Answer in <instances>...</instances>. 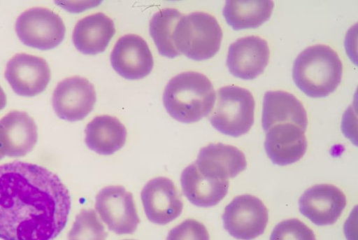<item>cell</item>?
<instances>
[{"label":"cell","mask_w":358,"mask_h":240,"mask_svg":"<svg viewBox=\"0 0 358 240\" xmlns=\"http://www.w3.org/2000/svg\"><path fill=\"white\" fill-rule=\"evenodd\" d=\"M222 38V28L213 16L194 13L184 15L179 22L174 31L173 42L180 55L201 62L217 54Z\"/></svg>","instance_id":"cell-4"},{"label":"cell","mask_w":358,"mask_h":240,"mask_svg":"<svg viewBox=\"0 0 358 240\" xmlns=\"http://www.w3.org/2000/svg\"><path fill=\"white\" fill-rule=\"evenodd\" d=\"M97 100L94 86L86 78L74 76L57 85L53 95V107L62 120H84L94 110Z\"/></svg>","instance_id":"cell-9"},{"label":"cell","mask_w":358,"mask_h":240,"mask_svg":"<svg viewBox=\"0 0 358 240\" xmlns=\"http://www.w3.org/2000/svg\"><path fill=\"white\" fill-rule=\"evenodd\" d=\"M270 57L266 41L257 36L241 38L229 48L227 65L231 75L252 80L265 71Z\"/></svg>","instance_id":"cell-14"},{"label":"cell","mask_w":358,"mask_h":240,"mask_svg":"<svg viewBox=\"0 0 358 240\" xmlns=\"http://www.w3.org/2000/svg\"><path fill=\"white\" fill-rule=\"evenodd\" d=\"M181 185L184 195L192 204L208 208L218 204L226 197L229 182L205 177L192 164L182 171Z\"/></svg>","instance_id":"cell-20"},{"label":"cell","mask_w":358,"mask_h":240,"mask_svg":"<svg viewBox=\"0 0 358 240\" xmlns=\"http://www.w3.org/2000/svg\"><path fill=\"white\" fill-rule=\"evenodd\" d=\"M115 34L113 21L103 13H97L78 23L73 41L79 52L86 55H97L106 50Z\"/></svg>","instance_id":"cell-19"},{"label":"cell","mask_w":358,"mask_h":240,"mask_svg":"<svg viewBox=\"0 0 358 240\" xmlns=\"http://www.w3.org/2000/svg\"><path fill=\"white\" fill-rule=\"evenodd\" d=\"M88 148L102 155H111L125 145L127 130L121 121L108 115L95 118L86 129Z\"/></svg>","instance_id":"cell-21"},{"label":"cell","mask_w":358,"mask_h":240,"mask_svg":"<svg viewBox=\"0 0 358 240\" xmlns=\"http://www.w3.org/2000/svg\"><path fill=\"white\" fill-rule=\"evenodd\" d=\"M166 240H210V235L202 223L187 219L169 232Z\"/></svg>","instance_id":"cell-26"},{"label":"cell","mask_w":358,"mask_h":240,"mask_svg":"<svg viewBox=\"0 0 358 240\" xmlns=\"http://www.w3.org/2000/svg\"><path fill=\"white\" fill-rule=\"evenodd\" d=\"M280 124H293L306 132L307 113L301 102L293 94L282 91L267 92L263 104V129L266 133Z\"/></svg>","instance_id":"cell-18"},{"label":"cell","mask_w":358,"mask_h":240,"mask_svg":"<svg viewBox=\"0 0 358 240\" xmlns=\"http://www.w3.org/2000/svg\"><path fill=\"white\" fill-rule=\"evenodd\" d=\"M184 17L176 9H166L159 11L152 17L150 33L159 54L169 59L180 55L173 42L176 28Z\"/></svg>","instance_id":"cell-23"},{"label":"cell","mask_w":358,"mask_h":240,"mask_svg":"<svg viewBox=\"0 0 358 240\" xmlns=\"http://www.w3.org/2000/svg\"><path fill=\"white\" fill-rule=\"evenodd\" d=\"M38 140L37 124L27 113L14 111L0 120V146L6 155L24 157L34 149Z\"/></svg>","instance_id":"cell-15"},{"label":"cell","mask_w":358,"mask_h":240,"mask_svg":"<svg viewBox=\"0 0 358 240\" xmlns=\"http://www.w3.org/2000/svg\"><path fill=\"white\" fill-rule=\"evenodd\" d=\"M7 103V95L3 89L2 88V87L0 86V111H2L6 108Z\"/></svg>","instance_id":"cell-27"},{"label":"cell","mask_w":358,"mask_h":240,"mask_svg":"<svg viewBox=\"0 0 358 240\" xmlns=\"http://www.w3.org/2000/svg\"><path fill=\"white\" fill-rule=\"evenodd\" d=\"M343 64L331 48L317 45L303 51L292 71L296 87L311 98H324L334 92L341 82Z\"/></svg>","instance_id":"cell-3"},{"label":"cell","mask_w":358,"mask_h":240,"mask_svg":"<svg viewBox=\"0 0 358 240\" xmlns=\"http://www.w3.org/2000/svg\"><path fill=\"white\" fill-rule=\"evenodd\" d=\"M216 104L209 120L213 127L227 136L239 137L247 134L255 122V101L244 88L227 86L217 92Z\"/></svg>","instance_id":"cell-5"},{"label":"cell","mask_w":358,"mask_h":240,"mask_svg":"<svg viewBox=\"0 0 358 240\" xmlns=\"http://www.w3.org/2000/svg\"><path fill=\"white\" fill-rule=\"evenodd\" d=\"M105 226L93 209H83L76 217L68 240H106Z\"/></svg>","instance_id":"cell-24"},{"label":"cell","mask_w":358,"mask_h":240,"mask_svg":"<svg viewBox=\"0 0 358 240\" xmlns=\"http://www.w3.org/2000/svg\"><path fill=\"white\" fill-rule=\"evenodd\" d=\"M216 94L210 80L197 72L178 75L168 83L163 97L165 108L182 123L199 122L211 113Z\"/></svg>","instance_id":"cell-2"},{"label":"cell","mask_w":358,"mask_h":240,"mask_svg":"<svg viewBox=\"0 0 358 240\" xmlns=\"http://www.w3.org/2000/svg\"><path fill=\"white\" fill-rule=\"evenodd\" d=\"M111 64L124 78L137 80L150 74L154 67V59L143 38L127 35L116 43L111 54Z\"/></svg>","instance_id":"cell-13"},{"label":"cell","mask_w":358,"mask_h":240,"mask_svg":"<svg viewBox=\"0 0 358 240\" xmlns=\"http://www.w3.org/2000/svg\"><path fill=\"white\" fill-rule=\"evenodd\" d=\"M124 240H135V239H124Z\"/></svg>","instance_id":"cell-29"},{"label":"cell","mask_w":358,"mask_h":240,"mask_svg":"<svg viewBox=\"0 0 358 240\" xmlns=\"http://www.w3.org/2000/svg\"><path fill=\"white\" fill-rule=\"evenodd\" d=\"M6 156L1 146H0V160H1L2 159L4 158V157Z\"/></svg>","instance_id":"cell-28"},{"label":"cell","mask_w":358,"mask_h":240,"mask_svg":"<svg viewBox=\"0 0 358 240\" xmlns=\"http://www.w3.org/2000/svg\"><path fill=\"white\" fill-rule=\"evenodd\" d=\"M16 32L25 45L45 51L56 48L64 41L66 29L59 15L48 8H35L18 18Z\"/></svg>","instance_id":"cell-6"},{"label":"cell","mask_w":358,"mask_h":240,"mask_svg":"<svg viewBox=\"0 0 358 240\" xmlns=\"http://www.w3.org/2000/svg\"><path fill=\"white\" fill-rule=\"evenodd\" d=\"M51 78L48 62L27 54L15 55L8 63L6 71V78L14 92L25 97H34L45 92Z\"/></svg>","instance_id":"cell-10"},{"label":"cell","mask_w":358,"mask_h":240,"mask_svg":"<svg viewBox=\"0 0 358 240\" xmlns=\"http://www.w3.org/2000/svg\"><path fill=\"white\" fill-rule=\"evenodd\" d=\"M224 227L234 238L252 240L262 235L268 222V211L264 202L251 195L235 197L222 216Z\"/></svg>","instance_id":"cell-7"},{"label":"cell","mask_w":358,"mask_h":240,"mask_svg":"<svg viewBox=\"0 0 358 240\" xmlns=\"http://www.w3.org/2000/svg\"><path fill=\"white\" fill-rule=\"evenodd\" d=\"M346 204L344 193L338 188L329 184L311 187L304 192L299 202L300 212L319 226L335 223Z\"/></svg>","instance_id":"cell-12"},{"label":"cell","mask_w":358,"mask_h":240,"mask_svg":"<svg viewBox=\"0 0 358 240\" xmlns=\"http://www.w3.org/2000/svg\"><path fill=\"white\" fill-rule=\"evenodd\" d=\"M194 164L205 177L227 181L244 171L247 161L245 154L237 148L219 143L203 148Z\"/></svg>","instance_id":"cell-16"},{"label":"cell","mask_w":358,"mask_h":240,"mask_svg":"<svg viewBox=\"0 0 358 240\" xmlns=\"http://www.w3.org/2000/svg\"><path fill=\"white\" fill-rule=\"evenodd\" d=\"M307 146L305 132L295 125H277L266 132L264 148L274 164L286 166L298 162Z\"/></svg>","instance_id":"cell-17"},{"label":"cell","mask_w":358,"mask_h":240,"mask_svg":"<svg viewBox=\"0 0 358 240\" xmlns=\"http://www.w3.org/2000/svg\"><path fill=\"white\" fill-rule=\"evenodd\" d=\"M96 209L109 230L117 234L134 233L141 221L133 194L121 185L103 188L96 197Z\"/></svg>","instance_id":"cell-8"},{"label":"cell","mask_w":358,"mask_h":240,"mask_svg":"<svg viewBox=\"0 0 358 240\" xmlns=\"http://www.w3.org/2000/svg\"><path fill=\"white\" fill-rule=\"evenodd\" d=\"M270 240H316L313 231L296 218L279 223L273 229Z\"/></svg>","instance_id":"cell-25"},{"label":"cell","mask_w":358,"mask_h":240,"mask_svg":"<svg viewBox=\"0 0 358 240\" xmlns=\"http://www.w3.org/2000/svg\"><path fill=\"white\" fill-rule=\"evenodd\" d=\"M273 8L269 0L227 1L223 16L234 31L257 29L269 20Z\"/></svg>","instance_id":"cell-22"},{"label":"cell","mask_w":358,"mask_h":240,"mask_svg":"<svg viewBox=\"0 0 358 240\" xmlns=\"http://www.w3.org/2000/svg\"><path fill=\"white\" fill-rule=\"evenodd\" d=\"M71 205L67 187L49 169L21 161L0 166V239L54 240Z\"/></svg>","instance_id":"cell-1"},{"label":"cell","mask_w":358,"mask_h":240,"mask_svg":"<svg viewBox=\"0 0 358 240\" xmlns=\"http://www.w3.org/2000/svg\"><path fill=\"white\" fill-rule=\"evenodd\" d=\"M141 198L148 218L164 225L178 218L184 204L175 183L166 177H157L143 188Z\"/></svg>","instance_id":"cell-11"}]
</instances>
